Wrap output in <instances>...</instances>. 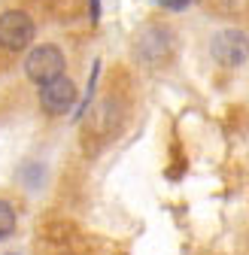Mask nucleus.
I'll list each match as a JSON object with an SVG mask.
<instances>
[{
  "label": "nucleus",
  "mask_w": 249,
  "mask_h": 255,
  "mask_svg": "<svg viewBox=\"0 0 249 255\" xmlns=\"http://www.w3.org/2000/svg\"><path fill=\"white\" fill-rule=\"evenodd\" d=\"M173 43H176V34L167 27V24H143L134 37V55L143 61V64H161L173 55Z\"/></svg>",
  "instance_id": "f257e3e1"
},
{
  "label": "nucleus",
  "mask_w": 249,
  "mask_h": 255,
  "mask_svg": "<svg viewBox=\"0 0 249 255\" xmlns=\"http://www.w3.org/2000/svg\"><path fill=\"white\" fill-rule=\"evenodd\" d=\"M64 67H67L64 52H61L58 46H49V43L34 46L27 52V58H24V73H27L30 82H37V85H43V82H49L55 76H64Z\"/></svg>",
  "instance_id": "f03ea898"
},
{
  "label": "nucleus",
  "mask_w": 249,
  "mask_h": 255,
  "mask_svg": "<svg viewBox=\"0 0 249 255\" xmlns=\"http://www.w3.org/2000/svg\"><path fill=\"white\" fill-rule=\"evenodd\" d=\"M210 55L222 64V67H243L249 61V37L237 27L216 30L210 40Z\"/></svg>",
  "instance_id": "7ed1b4c3"
},
{
  "label": "nucleus",
  "mask_w": 249,
  "mask_h": 255,
  "mask_svg": "<svg viewBox=\"0 0 249 255\" xmlns=\"http://www.w3.org/2000/svg\"><path fill=\"white\" fill-rule=\"evenodd\" d=\"M34 18H30L27 12L21 9H6L3 15H0V49L6 52H21L27 49L30 43H34Z\"/></svg>",
  "instance_id": "20e7f679"
},
{
  "label": "nucleus",
  "mask_w": 249,
  "mask_h": 255,
  "mask_svg": "<svg viewBox=\"0 0 249 255\" xmlns=\"http://www.w3.org/2000/svg\"><path fill=\"white\" fill-rule=\"evenodd\" d=\"M76 104V85L67 76H55L40 85V107L49 116H64Z\"/></svg>",
  "instance_id": "39448f33"
},
{
  "label": "nucleus",
  "mask_w": 249,
  "mask_h": 255,
  "mask_svg": "<svg viewBox=\"0 0 249 255\" xmlns=\"http://www.w3.org/2000/svg\"><path fill=\"white\" fill-rule=\"evenodd\" d=\"M15 210H12V204L9 201H0V240H6V237H12V231H15Z\"/></svg>",
  "instance_id": "423d86ee"
},
{
  "label": "nucleus",
  "mask_w": 249,
  "mask_h": 255,
  "mask_svg": "<svg viewBox=\"0 0 249 255\" xmlns=\"http://www.w3.org/2000/svg\"><path fill=\"white\" fill-rule=\"evenodd\" d=\"M98 67H101V64H95V73H91V85H95V79H98ZM91 85H88V94H91ZM85 110H88V98H85V104L79 107V113H76L73 119H82V116H85Z\"/></svg>",
  "instance_id": "0eeeda50"
},
{
  "label": "nucleus",
  "mask_w": 249,
  "mask_h": 255,
  "mask_svg": "<svg viewBox=\"0 0 249 255\" xmlns=\"http://www.w3.org/2000/svg\"><path fill=\"white\" fill-rule=\"evenodd\" d=\"M158 3L167 6V9H185V6L192 3V0H158Z\"/></svg>",
  "instance_id": "6e6552de"
},
{
  "label": "nucleus",
  "mask_w": 249,
  "mask_h": 255,
  "mask_svg": "<svg viewBox=\"0 0 249 255\" xmlns=\"http://www.w3.org/2000/svg\"><path fill=\"white\" fill-rule=\"evenodd\" d=\"M91 15H95V21H98V15H101V0H91Z\"/></svg>",
  "instance_id": "1a4fd4ad"
}]
</instances>
